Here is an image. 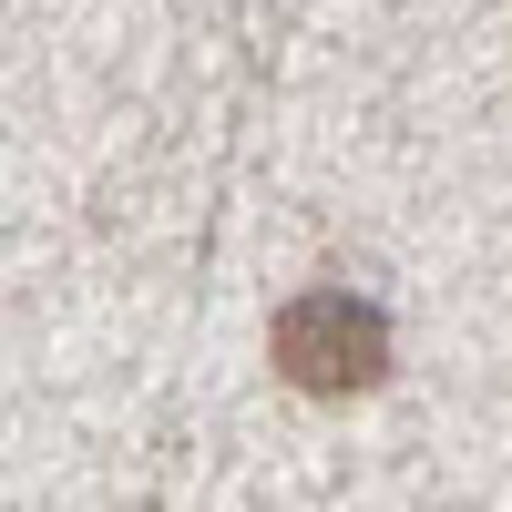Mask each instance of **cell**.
I'll list each match as a JSON object with an SVG mask.
<instances>
[{
  "label": "cell",
  "mask_w": 512,
  "mask_h": 512,
  "mask_svg": "<svg viewBox=\"0 0 512 512\" xmlns=\"http://www.w3.org/2000/svg\"><path fill=\"white\" fill-rule=\"evenodd\" d=\"M267 349L287 369V390H308V400H359L390 379V318L369 308L359 287H297L277 328H267Z\"/></svg>",
  "instance_id": "obj_1"
}]
</instances>
